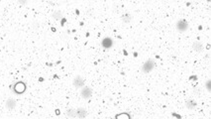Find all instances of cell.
Listing matches in <instances>:
<instances>
[{"label": "cell", "instance_id": "cell-1", "mask_svg": "<svg viewBox=\"0 0 211 119\" xmlns=\"http://www.w3.org/2000/svg\"><path fill=\"white\" fill-rule=\"evenodd\" d=\"M155 66H156L155 61H154L153 59H149L148 61L142 66V71H143V72H145V74H149V72H151L153 71Z\"/></svg>", "mask_w": 211, "mask_h": 119}, {"label": "cell", "instance_id": "cell-2", "mask_svg": "<svg viewBox=\"0 0 211 119\" xmlns=\"http://www.w3.org/2000/svg\"><path fill=\"white\" fill-rule=\"evenodd\" d=\"M80 95H82V98L89 99L92 96V89L89 87V86H83V87H82V89H80Z\"/></svg>", "mask_w": 211, "mask_h": 119}, {"label": "cell", "instance_id": "cell-3", "mask_svg": "<svg viewBox=\"0 0 211 119\" xmlns=\"http://www.w3.org/2000/svg\"><path fill=\"white\" fill-rule=\"evenodd\" d=\"M72 85H74L75 88H82L84 86V80H83V77L82 75H77V77L74 78V80H72Z\"/></svg>", "mask_w": 211, "mask_h": 119}, {"label": "cell", "instance_id": "cell-4", "mask_svg": "<svg viewBox=\"0 0 211 119\" xmlns=\"http://www.w3.org/2000/svg\"><path fill=\"white\" fill-rule=\"evenodd\" d=\"M188 28V24L185 20H180L177 23V29L180 32H185Z\"/></svg>", "mask_w": 211, "mask_h": 119}, {"label": "cell", "instance_id": "cell-5", "mask_svg": "<svg viewBox=\"0 0 211 119\" xmlns=\"http://www.w3.org/2000/svg\"><path fill=\"white\" fill-rule=\"evenodd\" d=\"M16 105H17V102L14 98H12V97H9V98L6 100V103H5V107L7 108V109L9 110H13L14 108L16 107Z\"/></svg>", "mask_w": 211, "mask_h": 119}, {"label": "cell", "instance_id": "cell-6", "mask_svg": "<svg viewBox=\"0 0 211 119\" xmlns=\"http://www.w3.org/2000/svg\"><path fill=\"white\" fill-rule=\"evenodd\" d=\"M87 116V110L84 107H79L77 109V117L79 119H84Z\"/></svg>", "mask_w": 211, "mask_h": 119}, {"label": "cell", "instance_id": "cell-7", "mask_svg": "<svg viewBox=\"0 0 211 119\" xmlns=\"http://www.w3.org/2000/svg\"><path fill=\"white\" fill-rule=\"evenodd\" d=\"M192 49L196 53H201L204 48H203V45H202L201 42L195 41V42H193V44H192Z\"/></svg>", "mask_w": 211, "mask_h": 119}, {"label": "cell", "instance_id": "cell-8", "mask_svg": "<svg viewBox=\"0 0 211 119\" xmlns=\"http://www.w3.org/2000/svg\"><path fill=\"white\" fill-rule=\"evenodd\" d=\"M25 88H26V86L25 85H24L23 82H17L15 85V91L17 93H22L24 90H25Z\"/></svg>", "mask_w": 211, "mask_h": 119}, {"label": "cell", "instance_id": "cell-9", "mask_svg": "<svg viewBox=\"0 0 211 119\" xmlns=\"http://www.w3.org/2000/svg\"><path fill=\"white\" fill-rule=\"evenodd\" d=\"M67 115L69 116V118H77V109H74V108H69V109H67Z\"/></svg>", "mask_w": 211, "mask_h": 119}, {"label": "cell", "instance_id": "cell-10", "mask_svg": "<svg viewBox=\"0 0 211 119\" xmlns=\"http://www.w3.org/2000/svg\"><path fill=\"white\" fill-rule=\"evenodd\" d=\"M113 44V42H112V40L110 39V38H106V39H104L103 41H102V46H103L104 48H110L112 46Z\"/></svg>", "mask_w": 211, "mask_h": 119}, {"label": "cell", "instance_id": "cell-11", "mask_svg": "<svg viewBox=\"0 0 211 119\" xmlns=\"http://www.w3.org/2000/svg\"><path fill=\"white\" fill-rule=\"evenodd\" d=\"M52 17H53V19H55L56 21H57V20H59V19L63 17V13L59 11V10H56V11L53 13Z\"/></svg>", "mask_w": 211, "mask_h": 119}, {"label": "cell", "instance_id": "cell-12", "mask_svg": "<svg viewBox=\"0 0 211 119\" xmlns=\"http://www.w3.org/2000/svg\"><path fill=\"white\" fill-rule=\"evenodd\" d=\"M131 19H132V16L130 15V14H128V13H127V14H124V15L122 16V20H123L124 23H127V24L130 23Z\"/></svg>", "mask_w": 211, "mask_h": 119}, {"label": "cell", "instance_id": "cell-13", "mask_svg": "<svg viewBox=\"0 0 211 119\" xmlns=\"http://www.w3.org/2000/svg\"><path fill=\"white\" fill-rule=\"evenodd\" d=\"M186 106H187L189 109H193V108L196 106V103L193 102L192 100H187L186 101Z\"/></svg>", "mask_w": 211, "mask_h": 119}, {"label": "cell", "instance_id": "cell-14", "mask_svg": "<svg viewBox=\"0 0 211 119\" xmlns=\"http://www.w3.org/2000/svg\"><path fill=\"white\" fill-rule=\"evenodd\" d=\"M117 119H130V117L128 114H126V113H122V114L117 115Z\"/></svg>", "mask_w": 211, "mask_h": 119}, {"label": "cell", "instance_id": "cell-15", "mask_svg": "<svg viewBox=\"0 0 211 119\" xmlns=\"http://www.w3.org/2000/svg\"><path fill=\"white\" fill-rule=\"evenodd\" d=\"M207 89H208V91H210V80L207 82Z\"/></svg>", "mask_w": 211, "mask_h": 119}]
</instances>
